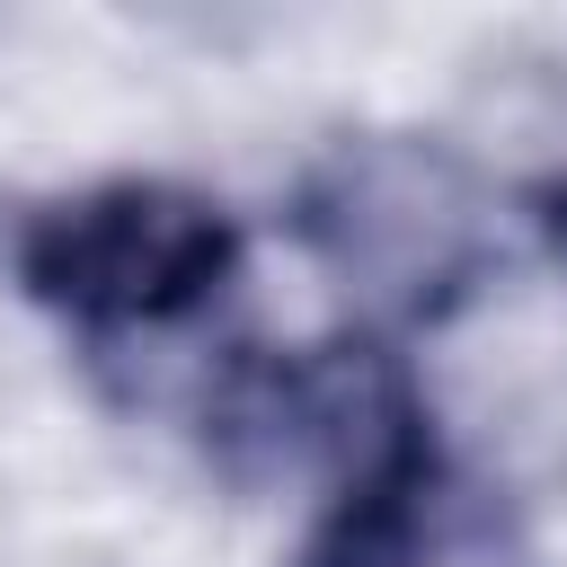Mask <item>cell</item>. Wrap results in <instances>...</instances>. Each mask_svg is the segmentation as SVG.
<instances>
[{"instance_id":"obj_1","label":"cell","mask_w":567,"mask_h":567,"mask_svg":"<svg viewBox=\"0 0 567 567\" xmlns=\"http://www.w3.org/2000/svg\"><path fill=\"white\" fill-rule=\"evenodd\" d=\"M248 230L186 177H97L18 221L9 266L35 310L80 337H159L239 284Z\"/></svg>"},{"instance_id":"obj_2","label":"cell","mask_w":567,"mask_h":567,"mask_svg":"<svg viewBox=\"0 0 567 567\" xmlns=\"http://www.w3.org/2000/svg\"><path fill=\"white\" fill-rule=\"evenodd\" d=\"M416 372L381 337H328V346H257L221 372L204 408V443L230 461V478H275V470H363L381 443L425 425Z\"/></svg>"},{"instance_id":"obj_3","label":"cell","mask_w":567,"mask_h":567,"mask_svg":"<svg viewBox=\"0 0 567 567\" xmlns=\"http://www.w3.org/2000/svg\"><path fill=\"white\" fill-rule=\"evenodd\" d=\"M301 230L328 266L390 292L399 310H434L478 266V230L452 204V168L434 151H346L310 186Z\"/></svg>"},{"instance_id":"obj_4","label":"cell","mask_w":567,"mask_h":567,"mask_svg":"<svg viewBox=\"0 0 567 567\" xmlns=\"http://www.w3.org/2000/svg\"><path fill=\"white\" fill-rule=\"evenodd\" d=\"M452 549H461V478L425 416L328 487L292 567H443Z\"/></svg>"},{"instance_id":"obj_5","label":"cell","mask_w":567,"mask_h":567,"mask_svg":"<svg viewBox=\"0 0 567 567\" xmlns=\"http://www.w3.org/2000/svg\"><path fill=\"white\" fill-rule=\"evenodd\" d=\"M523 213H532V230H540V248L567 266V168L558 177H540L532 195H523Z\"/></svg>"}]
</instances>
